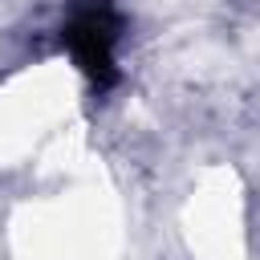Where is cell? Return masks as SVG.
Instances as JSON below:
<instances>
[{"mask_svg": "<svg viewBox=\"0 0 260 260\" xmlns=\"http://www.w3.org/2000/svg\"><path fill=\"white\" fill-rule=\"evenodd\" d=\"M118 41H122V16L110 0H73L61 24V45L69 49V57L98 93H106L118 81Z\"/></svg>", "mask_w": 260, "mask_h": 260, "instance_id": "cell-1", "label": "cell"}]
</instances>
